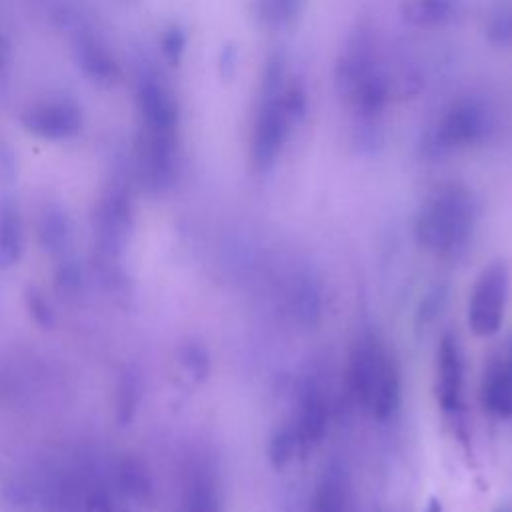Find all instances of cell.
<instances>
[{
  "instance_id": "obj_8",
  "label": "cell",
  "mask_w": 512,
  "mask_h": 512,
  "mask_svg": "<svg viewBox=\"0 0 512 512\" xmlns=\"http://www.w3.org/2000/svg\"><path fill=\"white\" fill-rule=\"evenodd\" d=\"M294 430L302 450L318 444L328 428V408L322 392L314 384H306L298 396Z\"/></svg>"
},
{
  "instance_id": "obj_22",
  "label": "cell",
  "mask_w": 512,
  "mask_h": 512,
  "mask_svg": "<svg viewBox=\"0 0 512 512\" xmlns=\"http://www.w3.org/2000/svg\"><path fill=\"white\" fill-rule=\"evenodd\" d=\"M26 304H28V310H30L32 318H34L40 326H44V328L52 326V322H54V312H52L50 304L46 302V298H44L40 292L28 290V294H26Z\"/></svg>"
},
{
  "instance_id": "obj_3",
  "label": "cell",
  "mask_w": 512,
  "mask_h": 512,
  "mask_svg": "<svg viewBox=\"0 0 512 512\" xmlns=\"http://www.w3.org/2000/svg\"><path fill=\"white\" fill-rule=\"evenodd\" d=\"M492 130V116L478 100H460L452 104L442 118L426 130L420 148L428 158H442L456 148L480 144Z\"/></svg>"
},
{
  "instance_id": "obj_25",
  "label": "cell",
  "mask_w": 512,
  "mask_h": 512,
  "mask_svg": "<svg viewBox=\"0 0 512 512\" xmlns=\"http://www.w3.org/2000/svg\"><path fill=\"white\" fill-rule=\"evenodd\" d=\"M424 512H442L440 500H438V498H430V502H428V506H426Z\"/></svg>"
},
{
  "instance_id": "obj_11",
  "label": "cell",
  "mask_w": 512,
  "mask_h": 512,
  "mask_svg": "<svg viewBox=\"0 0 512 512\" xmlns=\"http://www.w3.org/2000/svg\"><path fill=\"white\" fill-rule=\"evenodd\" d=\"M306 0H254L258 20L272 30H284L298 22Z\"/></svg>"
},
{
  "instance_id": "obj_12",
  "label": "cell",
  "mask_w": 512,
  "mask_h": 512,
  "mask_svg": "<svg viewBox=\"0 0 512 512\" xmlns=\"http://www.w3.org/2000/svg\"><path fill=\"white\" fill-rule=\"evenodd\" d=\"M298 452H302V446L294 426H282L272 434L268 442V460L274 470H282Z\"/></svg>"
},
{
  "instance_id": "obj_7",
  "label": "cell",
  "mask_w": 512,
  "mask_h": 512,
  "mask_svg": "<svg viewBox=\"0 0 512 512\" xmlns=\"http://www.w3.org/2000/svg\"><path fill=\"white\" fill-rule=\"evenodd\" d=\"M480 402L494 416H512V342L506 354L486 368L480 386Z\"/></svg>"
},
{
  "instance_id": "obj_1",
  "label": "cell",
  "mask_w": 512,
  "mask_h": 512,
  "mask_svg": "<svg viewBox=\"0 0 512 512\" xmlns=\"http://www.w3.org/2000/svg\"><path fill=\"white\" fill-rule=\"evenodd\" d=\"M476 218L478 206L468 188L458 182L440 184L424 200L416 216V242L436 256L458 258L470 244Z\"/></svg>"
},
{
  "instance_id": "obj_15",
  "label": "cell",
  "mask_w": 512,
  "mask_h": 512,
  "mask_svg": "<svg viewBox=\"0 0 512 512\" xmlns=\"http://www.w3.org/2000/svg\"><path fill=\"white\" fill-rule=\"evenodd\" d=\"M22 234L20 224L14 214H4L0 218V268L12 266L20 258Z\"/></svg>"
},
{
  "instance_id": "obj_10",
  "label": "cell",
  "mask_w": 512,
  "mask_h": 512,
  "mask_svg": "<svg viewBox=\"0 0 512 512\" xmlns=\"http://www.w3.org/2000/svg\"><path fill=\"white\" fill-rule=\"evenodd\" d=\"M306 512H346V482L342 470L334 466L326 468Z\"/></svg>"
},
{
  "instance_id": "obj_13",
  "label": "cell",
  "mask_w": 512,
  "mask_h": 512,
  "mask_svg": "<svg viewBox=\"0 0 512 512\" xmlns=\"http://www.w3.org/2000/svg\"><path fill=\"white\" fill-rule=\"evenodd\" d=\"M280 108H282V114H284V118L288 120V124L292 128L298 126L306 118L308 94H306V88H304L302 80H298V78L286 80V86L280 94Z\"/></svg>"
},
{
  "instance_id": "obj_5",
  "label": "cell",
  "mask_w": 512,
  "mask_h": 512,
  "mask_svg": "<svg viewBox=\"0 0 512 512\" xmlns=\"http://www.w3.org/2000/svg\"><path fill=\"white\" fill-rule=\"evenodd\" d=\"M292 126L282 114L280 96L260 98L254 134H252V166L258 174H266L278 160V154L288 138Z\"/></svg>"
},
{
  "instance_id": "obj_2",
  "label": "cell",
  "mask_w": 512,
  "mask_h": 512,
  "mask_svg": "<svg viewBox=\"0 0 512 512\" xmlns=\"http://www.w3.org/2000/svg\"><path fill=\"white\" fill-rule=\"evenodd\" d=\"M348 390L376 420H388L400 404V370L394 356L374 338L362 336L350 352Z\"/></svg>"
},
{
  "instance_id": "obj_9",
  "label": "cell",
  "mask_w": 512,
  "mask_h": 512,
  "mask_svg": "<svg viewBox=\"0 0 512 512\" xmlns=\"http://www.w3.org/2000/svg\"><path fill=\"white\" fill-rule=\"evenodd\" d=\"M456 0H406L400 8L402 20L410 26L432 28L454 18Z\"/></svg>"
},
{
  "instance_id": "obj_24",
  "label": "cell",
  "mask_w": 512,
  "mask_h": 512,
  "mask_svg": "<svg viewBox=\"0 0 512 512\" xmlns=\"http://www.w3.org/2000/svg\"><path fill=\"white\" fill-rule=\"evenodd\" d=\"M236 64H238V48L234 44H228L220 56V74L224 80L232 78L234 76V70H236Z\"/></svg>"
},
{
  "instance_id": "obj_6",
  "label": "cell",
  "mask_w": 512,
  "mask_h": 512,
  "mask_svg": "<svg viewBox=\"0 0 512 512\" xmlns=\"http://www.w3.org/2000/svg\"><path fill=\"white\" fill-rule=\"evenodd\" d=\"M436 396L438 404L448 414L462 410V386H464V364L458 340L448 332L440 338L436 352Z\"/></svg>"
},
{
  "instance_id": "obj_26",
  "label": "cell",
  "mask_w": 512,
  "mask_h": 512,
  "mask_svg": "<svg viewBox=\"0 0 512 512\" xmlns=\"http://www.w3.org/2000/svg\"><path fill=\"white\" fill-rule=\"evenodd\" d=\"M494 512H512V510H510V508H506V506H500V508H496Z\"/></svg>"
},
{
  "instance_id": "obj_17",
  "label": "cell",
  "mask_w": 512,
  "mask_h": 512,
  "mask_svg": "<svg viewBox=\"0 0 512 512\" xmlns=\"http://www.w3.org/2000/svg\"><path fill=\"white\" fill-rule=\"evenodd\" d=\"M188 512H220L218 494L210 478L200 476L194 480L188 498Z\"/></svg>"
},
{
  "instance_id": "obj_16",
  "label": "cell",
  "mask_w": 512,
  "mask_h": 512,
  "mask_svg": "<svg viewBox=\"0 0 512 512\" xmlns=\"http://www.w3.org/2000/svg\"><path fill=\"white\" fill-rule=\"evenodd\" d=\"M352 144L360 154H374L384 144V132L378 124V118H356Z\"/></svg>"
},
{
  "instance_id": "obj_23",
  "label": "cell",
  "mask_w": 512,
  "mask_h": 512,
  "mask_svg": "<svg viewBox=\"0 0 512 512\" xmlns=\"http://www.w3.org/2000/svg\"><path fill=\"white\" fill-rule=\"evenodd\" d=\"M488 36H490V42L496 46L508 44L512 40V18L506 12L496 14L488 24Z\"/></svg>"
},
{
  "instance_id": "obj_14",
  "label": "cell",
  "mask_w": 512,
  "mask_h": 512,
  "mask_svg": "<svg viewBox=\"0 0 512 512\" xmlns=\"http://www.w3.org/2000/svg\"><path fill=\"white\" fill-rule=\"evenodd\" d=\"M118 472H120L118 474L120 476V486L128 496H132L136 500H146L150 496L152 482H150V476H148L146 468L138 460H134V458L128 460L126 458Z\"/></svg>"
},
{
  "instance_id": "obj_20",
  "label": "cell",
  "mask_w": 512,
  "mask_h": 512,
  "mask_svg": "<svg viewBox=\"0 0 512 512\" xmlns=\"http://www.w3.org/2000/svg\"><path fill=\"white\" fill-rule=\"evenodd\" d=\"M444 298H446V288L444 286H436L434 290H430L424 296V300L420 302L418 314H416L418 326H426V324H430L438 316V312L444 306Z\"/></svg>"
},
{
  "instance_id": "obj_4",
  "label": "cell",
  "mask_w": 512,
  "mask_h": 512,
  "mask_svg": "<svg viewBox=\"0 0 512 512\" xmlns=\"http://www.w3.org/2000/svg\"><path fill=\"white\" fill-rule=\"evenodd\" d=\"M508 284L510 274L504 262H492L480 272L468 300V326L476 336L488 338L500 330Z\"/></svg>"
},
{
  "instance_id": "obj_18",
  "label": "cell",
  "mask_w": 512,
  "mask_h": 512,
  "mask_svg": "<svg viewBox=\"0 0 512 512\" xmlns=\"http://www.w3.org/2000/svg\"><path fill=\"white\" fill-rule=\"evenodd\" d=\"M138 380L132 374H124L118 386V396H116V412H118V422L126 424L132 420V414L138 404Z\"/></svg>"
},
{
  "instance_id": "obj_19",
  "label": "cell",
  "mask_w": 512,
  "mask_h": 512,
  "mask_svg": "<svg viewBox=\"0 0 512 512\" xmlns=\"http://www.w3.org/2000/svg\"><path fill=\"white\" fill-rule=\"evenodd\" d=\"M180 364L196 382L204 380L210 370V358L206 350L198 344H186L180 348Z\"/></svg>"
},
{
  "instance_id": "obj_21",
  "label": "cell",
  "mask_w": 512,
  "mask_h": 512,
  "mask_svg": "<svg viewBox=\"0 0 512 512\" xmlns=\"http://www.w3.org/2000/svg\"><path fill=\"white\" fill-rule=\"evenodd\" d=\"M294 304H296V310H298V314H300L302 318L312 320V316H316L318 310H320V292L316 290L314 284L304 282V284L296 290Z\"/></svg>"
}]
</instances>
